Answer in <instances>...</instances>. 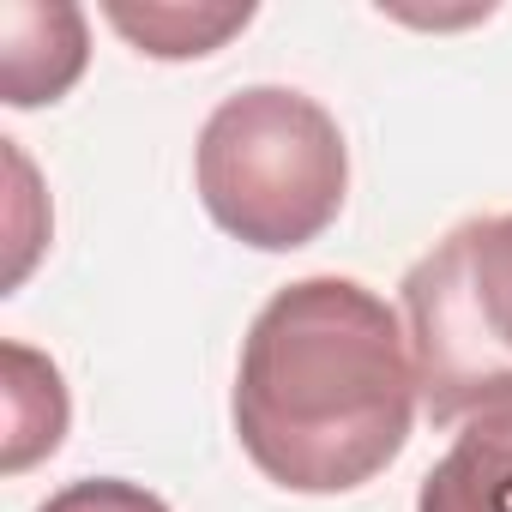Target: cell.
Instances as JSON below:
<instances>
[{
	"label": "cell",
	"mask_w": 512,
	"mask_h": 512,
	"mask_svg": "<svg viewBox=\"0 0 512 512\" xmlns=\"http://www.w3.org/2000/svg\"><path fill=\"white\" fill-rule=\"evenodd\" d=\"M193 181L223 235L260 253H296L344 211L350 151L326 103L290 85H247L211 109Z\"/></svg>",
	"instance_id": "2"
},
{
	"label": "cell",
	"mask_w": 512,
	"mask_h": 512,
	"mask_svg": "<svg viewBox=\"0 0 512 512\" xmlns=\"http://www.w3.org/2000/svg\"><path fill=\"white\" fill-rule=\"evenodd\" d=\"M85 13L67 0H7L0 7V91L13 109L55 103L85 73Z\"/></svg>",
	"instance_id": "4"
},
{
	"label": "cell",
	"mask_w": 512,
	"mask_h": 512,
	"mask_svg": "<svg viewBox=\"0 0 512 512\" xmlns=\"http://www.w3.org/2000/svg\"><path fill=\"white\" fill-rule=\"evenodd\" d=\"M416 512H512V404L458 428L446 458L422 476Z\"/></svg>",
	"instance_id": "5"
},
{
	"label": "cell",
	"mask_w": 512,
	"mask_h": 512,
	"mask_svg": "<svg viewBox=\"0 0 512 512\" xmlns=\"http://www.w3.org/2000/svg\"><path fill=\"white\" fill-rule=\"evenodd\" d=\"M103 19L139 49V55H157V61H199L211 49H223L235 31L253 25V7H121L109 0Z\"/></svg>",
	"instance_id": "7"
},
{
	"label": "cell",
	"mask_w": 512,
	"mask_h": 512,
	"mask_svg": "<svg viewBox=\"0 0 512 512\" xmlns=\"http://www.w3.org/2000/svg\"><path fill=\"white\" fill-rule=\"evenodd\" d=\"M416 362L398 314L356 278H302L247 326L235 440L290 494H350L410 440Z\"/></svg>",
	"instance_id": "1"
},
{
	"label": "cell",
	"mask_w": 512,
	"mask_h": 512,
	"mask_svg": "<svg viewBox=\"0 0 512 512\" xmlns=\"http://www.w3.org/2000/svg\"><path fill=\"white\" fill-rule=\"evenodd\" d=\"M410 362L434 422L512 404V211L446 229L404 272Z\"/></svg>",
	"instance_id": "3"
},
{
	"label": "cell",
	"mask_w": 512,
	"mask_h": 512,
	"mask_svg": "<svg viewBox=\"0 0 512 512\" xmlns=\"http://www.w3.org/2000/svg\"><path fill=\"white\" fill-rule=\"evenodd\" d=\"M37 512H169L151 488L139 482H121V476H85V482H67L61 494H49Z\"/></svg>",
	"instance_id": "8"
},
{
	"label": "cell",
	"mask_w": 512,
	"mask_h": 512,
	"mask_svg": "<svg viewBox=\"0 0 512 512\" xmlns=\"http://www.w3.org/2000/svg\"><path fill=\"white\" fill-rule=\"evenodd\" d=\"M67 434V386L61 368L25 344H7V470H31Z\"/></svg>",
	"instance_id": "6"
}]
</instances>
